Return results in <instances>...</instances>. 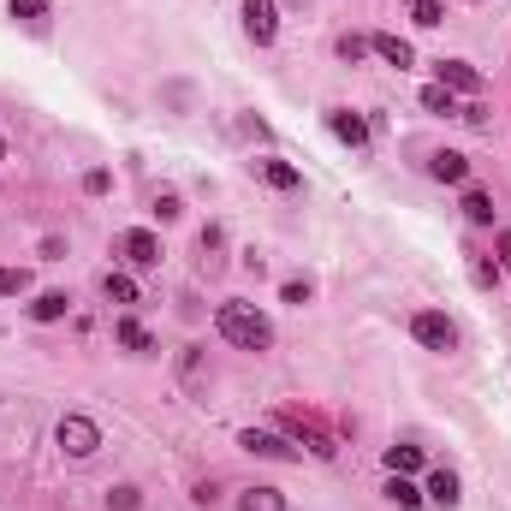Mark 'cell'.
<instances>
[{"instance_id":"obj_1","label":"cell","mask_w":511,"mask_h":511,"mask_svg":"<svg viewBox=\"0 0 511 511\" xmlns=\"http://www.w3.org/2000/svg\"><path fill=\"white\" fill-rule=\"evenodd\" d=\"M214 327H220V339L238 345V351H268L274 345V327H268V315L256 310V303H220Z\"/></svg>"},{"instance_id":"obj_20","label":"cell","mask_w":511,"mask_h":511,"mask_svg":"<svg viewBox=\"0 0 511 511\" xmlns=\"http://www.w3.org/2000/svg\"><path fill=\"white\" fill-rule=\"evenodd\" d=\"M101 292H107L114 303H137V285H131L125 274H107V280H101Z\"/></svg>"},{"instance_id":"obj_10","label":"cell","mask_w":511,"mask_h":511,"mask_svg":"<svg viewBox=\"0 0 511 511\" xmlns=\"http://www.w3.org/2000/svg\"><path fill=\"white\" fill-rule=\"evenodd\" d=\"M256 172H262V185H274V190H298L303 185V172L292 167V161H256Z\"/></svg>"},{"instance_id":"obj_26","label":"cell","mask_w":511,"mask_h":511,"mask_svg":"<svg viewBox=\"0 0 511 511\" xmlns=\"http://www.w3.org/2000/svg\"><path fill=\"white\" fill-rule=\"evenodd\" d=\"M280 298H285V303H298V310H303V303H310V280H285V285H280Z\"/></svg>"},{"instance_id":"obj_15","label":"cell","mask_w":511,"mask_h":511,"mask_svg":"<svg viewBox=\"0 0 511 511\" xmlns=\"http://www.w3.org/2000/svg\"><path fill=\"white\" fill-rule=\"evenodd\" d=\"M386 499H393V506H404V511H416V506H423V488H416L411 482V476H393V482H386Z\"/></svg>"},{"instance_id":"obj_17","label":"cell","mask_w":511,"mask_h":511,"mask_svg":"<svg viewBox=\"0 0 511 511\" xmlns=\"http://www.w3.org/2000/svg\"><path fill=\"white\" fill-rule=\"evenodd\" d=\"M464 214L476 227H494V197H488V190H464Z\"/></svg>"},{"instance_id":"obj_27","label":"cell","mask_w":511,"mask_h":511,"mask_svg":"<svg viewBox=\"0 0 511 511\" xmlns=\"http://www.w3.org/2000/svg\"><path fill=\"white\" fill-rule=\"evenodd\" d=\"M363 54H369V42H363V36H339V60H351V66H357Z\"/></svg>"},{"instance_id":"obj_21","label":"cell","mask_w":511,"mask_h":511,"mask_svg":"<svg viewBox=\"0 0 511 511\" xmlns=\"http://www.w3.org/2000/svg\"><path fill=\"white\" fill-rule=\"evenodd\" d=\"M13 6V18H24V24H42L48 18V0H6Z\"/></svg>"},{"instance_id":"obj_29","label":"cell","mask_w":511,"mask_h":511,"mask_svg":"<svg viewBox=\"0 0 511 511\" xmlns=\"http://www.w3.org/2000/svg\"><path fill=\"white\" fill-rule=\"evenodd\" d=\"M0 161H6V137H0Z\"/></svg>"},{"instance_id":"obj_6","label":"cell","mask_w":511,"mask_h":511,"mask_svg":"<svg viewBox=\"0 0 511 511\" xmlns=\"http://www.w3.org/2000/svg\"><path fill=\"white\" fill-rule=\"evenodd\" d=\"M238 446H244V452H256V458H292V446H285L280 434H268V428H244Z\"/></svg>"},{"instance_id":"obj_22","label":"cell","mask_w":511,"mask_h":511,"mask_svg":"<svg viewBox=\"0 0 511 511\" xmlns=\"http://www.w3.org/2000/svg\"><path fill=\"white\" fill-rule=\"evenodd\" d=\"M30 285V268H0V298H18Z\"/></svg>"},{"instance_id":"obj_18","label":"cell","mask_w":511,"mask_h":511,"mask_svg":"<svg viewBox=\"0 0 511 511\" xmlns=\"http://www.w3.org/2000/svg\"><path fill=\"white\" fill-rule=\"evenodd\" d=\"M119 345H131V351H155V339H149V333H143V321H131V315H119Z\"/></svg>"},{"instance_id":"obj_16","label":"cell","mask_w":511,"mask_h":511,"mask_svg":"<svg viewBox=\"0 0 511 511\" xmlns=\"http://www.w3.org/2000/svg\"><path fill=\"white\" fill-rule=\"evenodd\" d=\"M66 292H42V298L30 303V321H60V315H66Z\"/></svg>"},{"instance_id":"obj_2","label":"cell","mask_w":511,"mask_h":511,"mask_svg":"<svg viewBox=\"0 0 511 511\" xmlns=\"http://www.w3.org/2000/svg\"><path fill=\"white\" fill-rule=\"evenodd\" d=\"M54 441H60V452H66V458H89L101 446V428L89 423L84 411H66V416H60V428H54Z\"/></svg>"},{"instance_id":"obj_9","label":"cell","mask_w":511,"mask_h":511,"mask_svg":"<svg viewBox=\"0 0 511 511\" xmlns=\"http://www.w3.org/2000/svg\"><path fill=\"white\" fill-rule=\"evenodd\" d=\"M327 125H333V137H339V143H351V149H363V143H369V119H363V114H345V107H339Z\"/></svg>"},{"instance_id":"obj_25","label":"cell","mask_w":511,"mask_h":511,"mask_svg":"<svg viewBox=\"0 0 511 511\" xmlns=\"http://www.w3.org/2000/svg\"><path fill=\"white\" fill-rule=\"evenodd\" d=\"M411 13H416V24H428V30H434V24H441V0H411Z\"/></svg>"},{"instance_id":"obj_8","label":"cell","mask_w":511,"mask_h":511,"mask_svg":"<svg viewBox=\"0 0 511 511\" xmlns=\"http://www.w3.org/2000/svg\"><path fill=\"white\" fill-rule=\"evenodd\" d=\"M428 172H434L441 185H464V179H469V161L458 155V149H441V155L428 161Z\"/></svg>"},{"instance_id":"obj_24","label":"cell","mask_w":511,"mask_h":511,"mask_svg":"<svg viewBox=\"0 0 511 511\" xmlns=\"http://www.w3.org/2000/svg\"><path fill=\"white\" fill-rule=\"evenodd\" d=\"M84 190H89V197H107V190H114V172H107V167H89L84 172Z\"/></svg>"},{"instance_id":"obj_19","label":"cell","mask_w":511,"mask_h":511,"mask_svg":"<svg viewBox=\"0 0 511 511\" xmlns=\"http://www.w3.org/2000/svg\"><path fill=\"white\" fill-rule=\"evenodd\" d=\"M423 107H428V114H458V107H452V89H446V84H428L423 89Z\"/></svg>"},{"instance_id":"obj_23","label":"cell","mask_w":511,"mask_h":511,"mask_svg":"<svg viewBox=\"0 0 511 511\" xmlns=\"http://www.w3.org/2000/svg\"><path fill=\"white\" fill-rule=\"evenodd\" d=\"M107 506H114V511H137V506H143V494H137L131 482H119L114 494H107Z\"/></svg>"},{"instance_id":"obj_13","label":"cell","mask_w":511,"mask_h":511,"mask_svg":"<svg viewBox=\"0 0 511 511\" xmlns=\"http://www.w3.org/2000/svg\"><path fill=\"white\" fill-rule=\"evenodd\" d=\"M386 469L393 476H416L423 469V446H386Z\"/></svg>"},{"instance_id":"obj_11","label":"cell","mask_w":511,"mask_h":511,"mask_svg":"<svg viewBox=\"0 0 511 511\" xmlns=\"http://www.w3.org/2000/svg\"><path fill=\"white\" fill-rule=\"evenodd\" d=\"M423 494L434 499V506H446V511H452V506H458V476H452V469H434Z\"/></svg>"},{"instance_id":"obj_28","label":"cell","mask_w":511,"mask_h":511,"mask_svg":"<svg viewBox=\"0 0 511 511\" xmlns=\"http://www.w3.org/2000/svg\"><path fill=\"white\" fill-rule=\"evenodd\" d=\"M155 214H161V220H179V214H185V202L167 190V197H155Z\"/></svg>"},{"instance_id":"obj_3","label":"cell","mask_w":511,"mask_h":511,"mask_svg":"<svg viewBox=\"0 0 511 511\" xmlns=\"http://www.w3.org/2000/svg\"><path fill=\"white\" fill-rule=\"evenodd\" d=\"M411 333H416V345H428V351H452V345H458V327L446 321L441 310H416L411 315Z\"/></svg>"},{"instance_id":"obj_5","label":"cell","mask_w":511,"mask_h":511,"mask_svg":"<svg viewBox=\"0 0 511 511\" xmlns=\"http://www.w3.org/2000/svg\"><path fill=\"white\" fill-rule=\"evenodd\" d=\"M119 256H125L131 268H155L161 262V238L155 232H143V227H131V232H119Z\"/></svg>"},{"instance_id":"obj_14","label":"cell","mask_w":511,"mask_h":511,"mask_svg":"<svg viewBox=\"0 0 511 511\" xmlns=\"http://www.w3.org/2000/svg\"><path fill=\"white\" fill-rule=\"evenodd\" d=\"M369 48H375V54L386 60V66H398V71H404V66H411V60H416V54H411V42H398V36H375Z\"/></svg>"},{"instance_id":"obj_4","label":"cell","mask_w":511,"mask_h":511,"mask_svg":"<svg viewBox=\"0 0 511 511\" xmlns=\"http://www.w3.org/2000/svg\"><path fill=\"white\" fill-rule=\"evenodd\" d=\"M244 36L256 48H268L280 36V13H274V0H244Z\"/></svg>"},{"instance_id":"obj_12","label":"cell","mask_w":511,"mask_h":511,"mask_svg":"<svg viewBox=\"0 0 511 511\" xmlns=\"http://www.w3.org/2000/svg\"><path fill=\"white\" fill-rule=\"evenodd\" d=\"M238 511H285V494L280 488H244Z\"/></svg>"},{"instance_id":"obj_7","label":"cell","mask_w":511,"mask_h":511,"mask_svg":"<svg viewBox=\"0 0 511 511\" xmlns=\"http://www.w3.org/2000/svg\"><path fill=\"white\" fill-rule=\"evenodd\" d=\"M434 71H441V84H446V89H464V96H469V89H482V71L464 66V60H441Z\"/></svg>"}]
</instances>
